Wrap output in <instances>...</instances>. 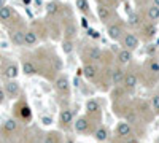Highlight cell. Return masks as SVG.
<instances>
[{
  "instance_id": "1",
  "label": "cell",
  "mask_w": 159,
  "mask_h": 143,
  "mask_svg": "<svg viewBox=\"0 0 159 143\" xmlns=\"http://www.w3.org/2000/svg\"><path fill=\"white\" fill-rule=\"evenodd\" d=\"M115 134L119 138H129V137H132V127L127 121H121V123H118V126L115 129Z\"/></svg>"
},
{
  "instance_id": "2",
  "label": "cell",
  "mask_w": 159,
  "mask_h": 143,
  "mask_svg": "<svg viewBox=\"0 0 159 143\" xmlns=\"http://www.w3.org/2000/svg\"><path fill=\"white\" fill-rule=\"evenodd\" d=\"M123 45H124V48L126 49H130V51H134V49H137L139 48V45H140V40H139V37L135 35V34H126L124 35V38H123Z\"/></svg>"
},
{
  "instance_id": "3",
  "label": "cell",
  "mask_w": 159,
  "mask_h": 143,
  "mask_svg": "<svg viewBox=\"0 0 159 143\" xmlns=\"http://www.w3.org/2000/svg\"><path fill=\"white\" fill-rule=\"evenodd\" d=\"M54 86H56V91L59 94H62V96H69L70 94V84H69L67 76H59L56 80Z\"/></svg>"
},
{
  "instance_id": "4",
  "label": "cell",
  "mask_w": 159,
  "mask_h": 143,
  "mask_svg": "<svg viewBox=\"0 0 159 143\" xmlns=\"http://www.w3.org/2000/svg\"><path fill=\"white\" fill-rule=\"evenodd\" d=\"M89 119L86 118V116H81V118H78L75 123H73V127H75V131L80 132V134H84L89 131Z\"/></svg>"
},
{
  "instance_id": "5",
  "label": "cell",
  "mask_w": 159,
  "mask_h": 143,
  "mask_svg": "<svg viewBox=\"0 0 159 143\" xmlns=\"http://www.w3.org/2000/svg\"><path fill=\"white\" fill-rule=\"evenodd\" d=\"M123 84H124L126 89H130V91H132V89L139 84V76H137V73H135V72H127Z\"/></svg>"
},
{
  "instance_id": "6",
  "label": "cell",
  "mask_w": 159,
  "mask_h": 143,
  "mask_svg": "<svg viewBox=\"0 0 159 143\" xmlns=\"http://www.w3.org/2000/svg\"><path fill=\"white\" fill-rule=\"evenodd\" d=\"M108 37L111 40H119L123 37V25L119 22H115L111 25H108Z\"/></svg>"
},
{
  "instance_id": "7",
  "label": "cell",
  "mask_w": 159,
  "mask_h": 143,
  "mask_svg": "<svg viewBox=\"0 0 159 143\" xmlns=\"http://www.w3.org/2000/svg\"><path fill=\"white\" fill-rule=\"evenodd\" d=\"M124 78H126V72L123 69H115L111 72V84L113 86H119V84H123L124 83Z\"/></svg>"
},
{
  "instance_id": "8",
  "label": "cell",
  "mask_w": 159,
  "mask_h": 143,
  "mask_svg": "<svg viewBox=\"0 0 159 143\" xmlns=\"http://www.w3.org/2000/svg\"><path fill=\"white\" fill-rule=\"evenodd\" d=\"M97 15H99V18H100L102 22H108V21L111 19V16H113V13H111V8H110V7H107V5H99Z\"/></svg>"
},
{
  "instance_id": "9",
  "label": "cell",
  "mask_w": 159,
  "mask_h": 143,
  "mask_svg": "<svg viewBox=\"0 0 159 143\" xmlns=\"http://www.w3.org/2000/svg\"><path fill=\"white\" fill-rule=\"evenodd\" d=\"M61 124L62 126H70L72 123H73V119H75V114H73V111L70 110V108H64L62 111H61Z\"/></svg>"
},
{
  "instance_id": "10",
  "label": "cell",
  "mask_w": 159,
  "mask_h": 143,
  "mask_svg": "<svg viewBox=\"0 0 159 143\" xmlns=\"http://www.w3.org/2000/svg\"><path fill=\"white\" fill-rule=\"evenodd\" d=\"M83 75L88 78L89 81H92V80H96V76H97V67L94 65V64H86V65L83 67Z\"/></svg>"
},
{
  "instance_id": "11",
  "label": "cell",
  "mask_w": 159,
  "mask_h": 143,
  "mask_svg": "<svg viewBox=\"0 0 159 143\" xmlns=\"http://www.w3.org/2000/svg\"><path fill=\"white\" fill-rule=\"evenodd\" d=\"M116 59H118V62L121 64V65H126V64H129L130 60H132V51L130 49H121L118 53V56H116Z\"/></svg>"
},
{
  "instance_id": "12",
  "label": "cell",
  "mask_w": 159,
  "mask_h": 143,
  "mask_svg": "<svg viewBox=\"0 0 159 143\" xmlns=\"http://www.w3.org/2000/svg\"><path fill=\"white\" fill-rule=\"evenodd\" d=\"M142 34H143V37L147 38V40L153 38V37L156 35V25H154V22H147V24H143Z\"/></svg>"
},
{
  "instance_id": "13",
  "label": "cell",
  "mask_w": 159,
  "mask_h": 143,
  "mask_svg": "<svg viewBox=\"0 0 159 143\" xmlns=\"http://www.w3.org/2000/svg\"><path fill=\"white\" fill-rule=\"evenodd\" d=\"M5 91L8 92L10 97H18V96H19V84H18L16 81L10 80V81L5 84Z\"/></svg>"
},
{
  "instance_id": "14",
  "label": "cell",
  "mask_w": 159,
  "mask_h": 143,
  "mask_svg": "<svg viewBox=\"0 0 159 143\" xmlns=\"http://www.w3.org/2000/svg\"><path fill=\"white\" fill-rule=\"evenodd\" d=\"M86 110H88V113H91V114H100V105H99V102L97 100H94V99H89L88 102H86Z\"/></svg>"
},
{
  "instance_id": "15",
  "label": "cell",
  "mask_w": 159,
  "mask_h": 143,
  "mask_svg": "<svg viewBox=\"0 0 159 143\" xmlns=\"http://www.w3.org/2000/svg\"><path fill=\"white\" fill-rule=\"evenodd\" d=\"M24 34L25 32H22V30H11V34H10L11 42L15 45H18V46L24 45Z\"/></svg>"
},
{
  "instance_id": "16",
  "label": "cell",
  "mask_w": 159,
  "mask_h": 143,
  "mask_svg": "<svg viewBox=\"0 0 159 143\" xmlns=\"http://www.w3.org/2000/svg\"><path fill=\"white\" fill-rule=\"evenodd\" d=\"M18 65L16 64H10V65H7V69L3 70V75L8 78V80H15V78L18 76Z\"/></svg>"
},
{
  "instance_id": "17",
  "label": "cell",
  "mask_w": 159,
  "mask_h": 143,
  "mask_svg": "<svg viewBox=\"0 0 159 143\" xmlns=\"http://www.w3.org/2000/svg\"><path fill=\"white\" fill-rule=\"evenodd\" d=\"M38 42V37L34 30H27L24 34V45H27V46H34L35 43Z\"/></svg>"
},
{
  "instance_id": "18",
  "label": "cell",
  "mask_w": 159,
  "mask_h": 143,
  "mask_svg": "<svg viewBox=\"0 0 159 143\" xmlns=\"http://www.w3.org/2000/svg\"><path fill=\"white\" fill-rule=\"evenodd\" d=\"M100 57H102V51H100L97 46L89 48V51H88V59H89V60L97 62V60H100Z\"/></svg>"
},
{
  "instance_id": "19",
  "label": "cell",
  "mask_w": 159,
  "mask_h": 143,
  "mask_svg": "<svg viewBox=\"0 0 159 143\" xmlns=\"http://www.w3.org/2000/svg\"><path fill=\"white\" fill-rule=\"evenodd\" d=\"M18 129V121L16 119H7L3 123V132L5 134H13Z\"/></svg>"
},
{
  "instance_id": "20",
  "label": "cell",
  "mask_w": 159,
  "mask_h": 143,
  "mask_svg": "<svg viewBox=\"0 0 159 143\" xmlns=\"http://www.w3.org/2000/svg\"><path fill=\"white\" fill-rule=\"evenodd\" d=\"M129 25L130 27H139V25L142 24V18H140V15L139 13H135V11H130L129 13Z\"/></svg>"
},
{
  "instance_id": "21",
  "label": "cell",
  "mask_w": 159,
  "mask_h": 143,
  "mask_svg": "<svg viewBox=\"0 0 159 143\" xmlns=\"http://www.w3.org/2000/svg\"><path fill=\"white\" fill-rule=\"evenodd\" d=\"M22 72H24L25 75H35V73H37V67L34 65V62L24 60V62H22Z\"/></svg>"
},
{
  "instance_id": "22",
  "label": "cell",
  "mask_w": 159,
  "mask_h": 143,
  "mask_svg": "<svg viewBox=\"0 0 159 143\" xmlns=\"http://www.w3.org/2000/svg\"><path fill=\"white\" fill-rule=\"evenodd\" d=\"M11 16H13V11L10 7H0V21L7 22L11 19Z\"/></svg>"
},
{
  "instance_id": "23",
  "label": "cell",
  "mask_w": 159,
  "mask_h": 143,
  "mask_svg": "<svg viewBox=\"0 0 159 143\" xmlns=\"http://www.w3.org/2000/svg\"><path fill=\"white\" fill-rule=\"evenodd\" d=\"M148 19H150V22H154L159 19V7L153 5L148 8Z\"/></svg>"
},
{
  "instance_id": "24",
  "label": "cell",
  "mask_w": 159,
  "mask_h": 143,
  "mask_svg": "<svg viewBox=\"0 0 159 143\" xmlns=\"http://www.w3.org/2000/svg\"><path fill=\"white\" fill-rule=\"evenodd\" d=\"M19 114H21V118L25 119V121H29L30 116H32L30 114V108L25 105V103H21V105H19Z\"/></svg>"
},
{
  "instance_id": "25",
  "label": "cell",
  "mask_w": 159,
  "mask_h": 143,
  "mask_svg": "<svg viewBox=\"0 0 159 143\" xmlns=\"http://www.w3.org/2000/svg\"><path fill=\"white\" fill-rule=\"evenodd\" d=\"M94 137H96V140L97 141H105L108 138V132H107V129L105 127H99L97 131H96V134H94Z\"/></svg>"
},
{
  "instance_id": "26",
  "label": "cell",
  "mask_w": 159,
  "mask_h": 143,
  "mask_svg": "<svg viewBox=\"0 0 159 143\" xmlns=\"http://www.w3.org/2000/svg\"><path fill=\"white\" fill-rule=\"evenodd\" d=\"M76 7L81 13H84V15L89 13V2L88 0H76Z\"/></svg>"
},
{
  "instance_id": "27",
  "label": "cell",
  "mask_w": 159,
  "mask_h": 143,
  "mask_svg": "<svg viewBox=\"0 0 159 143\" xmlns=\"http://www.w3.org/2000/svg\"><path fill=\"white\" fill-rule=\"evenodd\" d=\"M148 72L153 75H159V62L157 60H150L148 62Z\"/></svg>"
},
{
  "instance_id": "28",
  "label": "cell",
  "mask_w": 159,
  "mask_h": 143,
  "mask_svg": "<svg viewBox=\"0 0 159 143\" xmlns=\"http://www.w3.org/2000/svg\"><path fill=\"white\" fill-rule=\"evenodd\" d=\"M126 119H127V123H130V124H135V123H139V114H137L134 110H130V111H127V114H126Z\"/></svg>"
},
{
  "instance_id": "29",
  "label": "cell",
  "mask_w": 159,
  "mask_h": 143,
  "mask_svg": "<svg viewBox=\"0 0 159 143\" xmlns=\"http://www.w3.org/2000/svg\"><path fill=\"white\" fill-rule=\"evenodd\" d=\"M75 34H76V27H75V24L69 22V25L65 27V37H67L69 40H70L72 37H75Z\"/></svg>"
},
{
  "instance_id": "30",
  "label": "cell",
  "mask_w": 159,
  "mask_h": 143,
  "mask_svg": "<svg viewBox=\"0 0 159 143\" xmlns=\"http://www.w3.org/2000/svg\"><path fill=\"white\" fill-rule=\"evenodd\" d=\"M57 11H59V3H56V2L48 3V7H46V13H48V15H56Z\"/></svg>"
},
{
  "instance_id": "31",
  "label": "cell",
  "mask_w": 159,
  "mask_h": 143,
  "mask_svg": "<svg viewBox=\"0 0 159 143\" xmlns=\"http://www.w3.org/2000/svg\"><path fill=\"white\" fill-rule=\"evenodd\" d=\"M62 49H64L65 54H70L72 51H73V43H72V40H65V42L62 43Z\"/></svg>"
},
{
  "instance_id": "32",
  "label": "cell",
  "mask_w": 159,
  "mask_h": 143,
  "mask_svg": "<svg viewBox=\"0 0 159 143\" xmlns=\"http://www.w3.org/2000/svg\"><path fill=\"white\" fill-rule=\"evenodd\" d=\"M57 141H59L57 134H48L45 137V140H43V143H57Z\"/></svg>"
},
{
  "instance_id": "33",
  "label": "cell",
  "mask_w": 159,
  "mask_h": 143,
  "mask_svg": "<svg viewBox=\"0 0 159 143\" xmlns=\"http://www.w3.org/2000/svg\"><path fill=\"white\" fill-rule=\"evenodd\" d=\"M151 105H153V110H154L156 113H159V94H157V96H153Z\"/></svg>"
},
{
  "instance_id": "34",
  "label": "cell",
  "mask_w": 159,
  "mask_h": 143,
  "mask_svg": "<svg viewBox=\"0 0 159 143\" xmlns=\"http://www.w3.org/2000/svg\"><path fill=\"white\" fill-rule=\"evenodd\" d=\"M42 123H43L45 126H49V124L52 123V119L49 118V116H43V118H42Z\"/></svg>"
},
{
  "instance_id": "35",
  "label": "cell",
  "mask_w": 159,
  "mask_h": 143,
  "mask_svg": "<svg viewBox=\"0 0 159 143\" xmlns=\"http://www.w3.org/2000/svg\"><path fill=\"white\" fill-rule=\"evenodd\" d=\"M88 34H89V37H92V38H99V32H97V30L89 29V30H88Z\"/></svg>"
},
{
  "instance_id": "36",
  "label": "cell",
  "mask_w": 159,
  "mask_h": 143,
  "mask_svg": "<svg viewBox=\"0 0 159 143\" xmlns=\"http://www.w3.org/2000/svg\"><path fill=\"white\" fill-rule=\"evenodd\" d=\"M126 143H139V140L135 137H129V138H126Z\"/></svg>"
},
{
  "instance_id": "37",
  "label": "cell",
  "mask_w": 159,
  "mask_h": 143,
  "mask_svg": "<svg viewBox=\"0 0 159 143\" xmlns=\"http://www.w3.org/2000/svg\"><path fill=\"white\" fill-rule=\"evenodd\" d=\"M3 100H5V92L0 89V103H3Z\"/></svg>"
},
{
  "instance_id": "38",
  "label": "cell",
  "mask_w": 159,
  "mask_h": 143,
  "mask_svg": "<svg viewBox=\"0 0 159 143\" xmlns=\"http://www.w3.org/2000/svg\"><path fill=\"white\" fill-rule=\"evenodd\" d=\"M81 25H83V27H88V19H86V18L81 19Z\"/></svg>"
},
{
  "instance_id": "39",
  "label": "cell",
  "mask_w": 159,
  "mask_h": 143,
  "mask_svg": "<svg viewBox=\"0 0 159 143\" xmlns=\"http://www.w3.org/2000/svg\"><path fill=\"white\" fill-rule=\"evenodd\" d=\"M153 3H154L156 7H159V0H153Z\"/></svg>"
},
{
  "instance_id": "40",
  "label": "cell",
  "mask_w": 159,
  "mask_h": 143,
  "mask_svg": "<svg viewBox=\"0 0 159 143\" xmlns=\"http://www.w3.org/2000/svg\"><path fill=\"white\" fill-rule=\"evenodd\" d=\"M110 2H113V3H119L121 0H110Z\"/></svg>"
},
{
  "instance_id": "41",
  "label": "cell",
  "mask_w": 159,
  "mask_h": 143,
  "mask_svg": "<svg viewBox=\"0 0 159 143\" xmlns=\"http://www.w3.org/2000/svg\"><path fill=\"white\" fill-rule=\"evenodd\" d=\"M157 143H159V138H157Z\"/></svg>"
}]
</instances>
